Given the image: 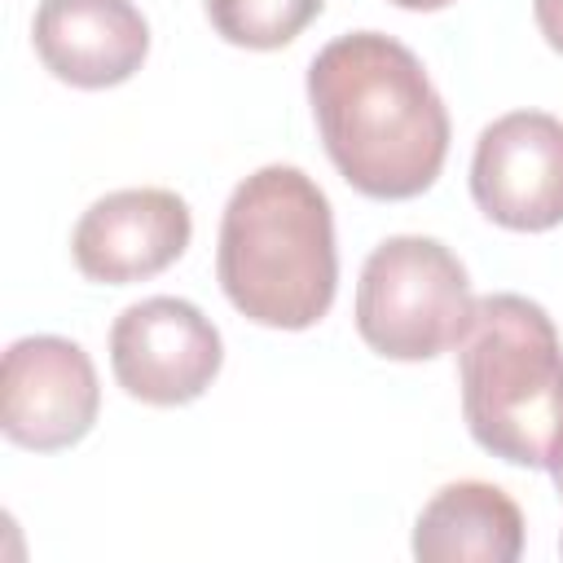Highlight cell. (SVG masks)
I'll use <instances>...</instances> for the list:
<instances>
[{
    "label": "cell",
    "instance_id": "obj_1",
    "mask_svg": "<svg viewBox=\"0 0 563 563\" xmlns=\"http://www.w3.org/2000/svg\"><path fill=\"white\" fill-rule=\"evenodd\" d=\"M308 106L334 172L365 198L405 202L444 172L449 110L422 57L396 35H334L308 62Z\"/></svg>",
    "mask_w": 563,
    "mask_h": 563
},
{
    "label": "cell",
    "instance_id": "obj_2",
    "mask_svg": "<svg viewBox=\"0 0 563 563\" xmlns=\"http://www.w3.org/2000/svg\"><path fill=\"white\" fill-rule=\"evenodd\" d=\"M216 277L224 299L255 325H317L339 290L334 211L325 189L290 163H268L238 180L220 216Z\"/></svg>",
    "mask_w": 563,
    "mask_h": 563
},
{
    "label": "cell",
    "instance_id": "obj_3",
    "mask_svg": "<svg viewBox=\"0 0 563 563\" xmlns=\"http://www.w3.org/2000/svg\"><path fill=\"white\" fill-rule=\"evenodd\" d=\"M457 387L471 440L528 471H545L563 440V339L528 295L475 299L457 343Z\"/></svg>",
    "mask_w": 563,
    "mask_h": 563
},
{
    "label": "cell",
    "instance_id": "obj_4",
    "mask_svg": "<svg viewBox=\"0 0 563 563\" xmlns=\"http://www.w3.org/2000/svg\"><path fill=\"white\" fill-rule=\"evenodd\" d=\"M356 334L387 361H431L462 343L475 317L466 264L422 233L378 242L356 282Z\"/></svg>",
    "mask_w": 563,
    "mask_h": 563
},
{
    "label": "cell",
    "instance_id": "obj_5",
    "mask_svg": "<svg viewBox=\"0 0 563 563\" xmlns=\"http://www.w3.org/2000/svg\"><path fill=\"white\" fill-rule=\"evenodd\" d=\"M224 365V339L216 321L176 295H150L128 303L110 325V369L114 383L158 409L198 400Z\"/></svg>",
    "mask_w": 563,
    "mask_h": 563
},
{
    "label": "cell",
    "instance_id": "obj_6",
    "mask_svg": "<svg viewBox=\"0 0 563 563\" xmlns=\"http://www.w3.org/2000/svg\"><path fill=\"white\" fill-rule=\"evenodd\" d=\"M101 413L92 356L62 334L13 339L0 365V431L18 449L57 453L79 444Z\"/></svg>",
    "mask_w": 563,
    "mask_h": 563
},
{
    "label": "cell",
    "instance_id": "obj_7",
    "mask_svg": "<svg viewBox=\"0 0 563 563\" xmlns=\"http://www.w3.org/2000/svg\"><path fill=\"white\" fill-rule=\"evenodd\" d=\"M471 198L510 233L563 224V119L545 110L493 119L471 154Z\"/></svg>",
    "mask_w": 563,
    "mask_h": 563
},
{
    "label": "cell",
    "instance_id": "obj_8",
    "mask_svg": "<svg viewBox=\"0 0 563 563\" xmlns=\"http://www.w3.org/2000/svg\"><path fill=\"white\" fill-rule=\"evenodd\" d=\"M189 202L176 189L141 185L97 198L70 233V255L88 282L132 286L172 268L189 251Z\"/></svg>",
    "mask_w": 563,
    "mask_h": 563
},
{
    "label": "cell",
    "instance_id": "obj_9",
    "mask_svg": "<svg viewBox=\"0 0 563 563\" xmlns=\"http://www.w3.org/2000/svg\"><path fill=\"white\" fill-rule=\"evenodd\" d=\"M31 44L53 79L97 92L145 66L150 22L132 0H40Z\"/></svg>",
    "mask_w": 563,
    "mask_h": 563
},
{
    "label": "cell",
    "instance_id": "obj_10",
    "mask_svg": "<svg viewBox=\"0 0 563 563\" xmlns=\"http://www.w3.org/2000/svg\"><path fill=\"white\" fill-rule=\"evenodd\" d=\"M523 554V510L488 479H453L431 493L413 519V559L422 563H515Z\"/></svg>",
    "mask_w": 563,
    "mask_h": 563
},
{
    "label": "cell",
    "instance_id": "obj_11",
    "mask_svg": "<svg viewBox=\"0 0 563 563\" xmlns=\"http://www.w3.org/2000/svg\"><path fill=\"white\" fill-rule=\"evenodd\" d=\"M211 31L233 48L273 53L299 40L325 9V0H202Z\"/></svg>",
    "mask_w": 563,
    "mask_h": 563
},
{
    "label": "cell",
    "instance_id": "obj_12",
    "mask_svg": "<svg viewBox=\"0 0 563 563\" xmlns=\"http://www.w3.org/2000/svg\"><path fill=\"white\" fill-rule=\"evenodd\" d=\"M532 18H537V31L545 35V44L563 57V0H532Z\"/></svg>",
    "mask_w": 563,
    "mask_h": 563
},
{
    "label": "cell",
    "instance_id": "obj_13",
    "mask_svg": "<svg viewBox=\"0 0 563 563\" xmlns=\"http://www.w3.org/2000/svg\"><path fill=\"white\" fill-rule=\"evenodd\" d=\"M396 9H409V13H435V9H449L453 0H387Z\"/></svg>",
    "mask_w": 563,
    "mask_h": 563
},
{
    "label": "cell",
    "instance_id": "obj_14",
    "mask_svg": "<svg viewBox=\"0 0 563 563\" xmlns=\"http://www.w3.org/2000/svg\"><path fill=\"white\" fill-rule=\"evenodd\" d=\"M545 471L554 475V488H559V497H563V440H559V449L550 453V462H545ZM559 550H563V537H559Z\"/></svg>",
    "mask_w": 563,
    "mask_h": 563
}]
</instances>
